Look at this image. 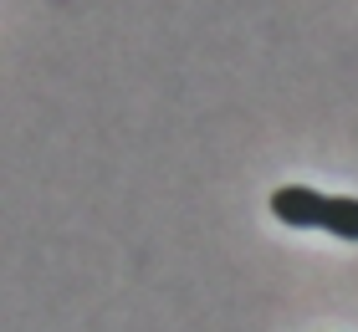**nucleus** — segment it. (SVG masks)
I'll list each match as a JSON object with an SVG mask.
<instances>
[{"mask_svg":"<svg viewBox=\"0 0 358 332\" xmlns=\"http://www.w3.org/2000/svg\"><path fill=\"white\" fill-rule=\"evenodd\" d=\"M271 215L292 230H317L322 225V194L307 185H282L271 194Z\"/></svg>","mask_w":358,"mask_h":332,"instance_id":"obj_1","label":"nucleus"},{"mask_svg":"<svg viewBox=\"0 0 358 332\" xmlns=\"http://www.w3.org/2000/svg\"><path fill=\"white\" fill-rule=\"evenodd\" d=\"M338 240H358V199L353 194H322V225Z\"/></svg>","mask_w":358,"mask_h":332,"instance_id":"obj_2","label":"nucleus"}]
</instances>
